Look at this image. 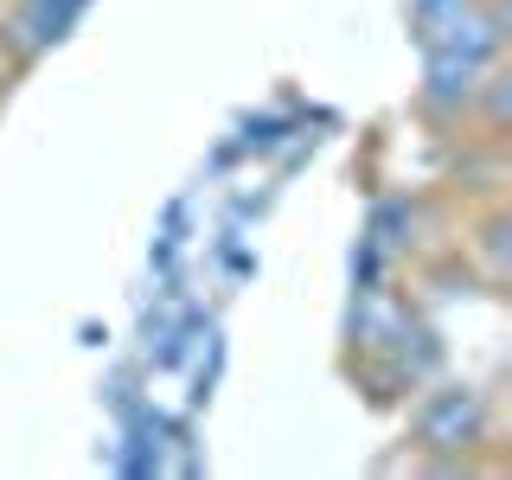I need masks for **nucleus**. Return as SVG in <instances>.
<instances>
[{"instance_id": "1", "label": "nucleus", "mask_w": 512, "mask_h": 480, "mask_svg": "<svg viewBox=\"0 0 512 480\" xmlns=\"http://www.w3.org/2000/svg\"><path fill=\"white\" fill-rule=\"evenodd\" d=\"M416 436H423L429 448H468L480 436V391H468V384L436 391L423 404V416H416Z\"/></svg>"}, {"instance_id": "2", "label": "nucleus", "mask_w": 512, "mask_h": 480, "mask_svg": "<svg viewBox=\"0 0 512 480\" xmlns=\"http://www.w3.org/2000/svg\"><path fill=\"white\" fill-rule=\"evenodd\" d=\"M84 13V0H26L20 13H13V45L32 58L45 52V45H58L64 32H71V20Z\"/></svg>"}]
</instances>
